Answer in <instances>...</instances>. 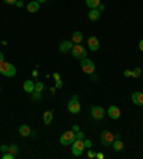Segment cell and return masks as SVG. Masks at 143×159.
<instances>
[{"label":"cell","instance_id":"30bf717a","mask_svg":"<svg viewBox=\"0 0 143 159\" xmlns=\"http://www.w3.org/2000/svg\"><path fill=\"white\" fill-rule=\"evenodd\" d=\"M87 46H89V49L92 50V52H96V50H99V39L96 36H90L87 39Z\"/></svg>","mask_w":143,"mask_h":159},{"label":"cell","instance_id":"603a6c76","mask_svg":"<svg viewBox=\"0 0 143 159\" xmlns=\"http://www.w3.org/2000/svg\"><path fill=\"white\" fill-rule=\"evenodd\" d=\"M43 89H44V85L42 82H36V83H34V90H36V92H42Z\"/></svg>","mask_w":143,"mask_h":159},{"label":"cell","instance_id":"74e56055","mask_svg":"<svg viewBox=\"0 0 143 159\" xmlns=\"http://www.w3.org/2000/svg\"><path fill=\"white\" fill-rule=\"evenodd\" d=\"M53 78H55L56 80H60V76H59V73H53Z\"/></svg>","mask_w":143,"mask_h":159},{"label":"cell","instance_id":"5bb4252c","mask_svg":"<svg viewBox=\"0 0 143 159\" xmlns=\"http://www.w3.org/2000/svg\"><path fill=\"white\" fill-rule=\"evenodd\" d=\"M87 17H89V20H92V22H97L100 19V11L97 10V9H90Z\"/></svg>","mask_w":143,"mask_h":159},{"label":"cell","instance_id":"b9f144b4","mask_svg":"<svg viewBox=\"0 0 143 159\" xmlns=\"http://www.w3.org/2000/svg\"><path fill=\"white\" fill-rule=\"evenodd\" d=\"M36 2H39V3H44V2H47V0H36Z\"/></svg>","mask_w":143,"mask_h":159},{"label":"cell","instance_id":"cb8c5ba5","mask_svg":"<svg viewBox=\"0 0 143 159\" xmlns=\"http://www.w3.org/2000/svg\"><path fill=\"white\" fill-rule=\"evenodd\" d=\"M32 98H33V100L42 99V92H36V90H34V92L32 93Z\"/></svg>","mask_w":143,"mask_h":159},{"label":"cell","instance_id":"ac0fdd59","mask_svg":"<svg viewBox=\"0 0 143 159\" xmlns=\"http://www.w3.org/2000/svg\"><path fill=\"white\" fill-rule=\"evenodd\" d=\"M82 40H83V33H82V32H74V33L72 34V42H73L74 44L82 43Z\"/></svg>","mask_w":143,"mask_h":159},{"label":"cell","instance_id":"5b68a950","mask_svg":"<svg viewBox=\"0 0 143 159\" xmlns=\"http://www.w3.org/2000/svg\"><path fill=\"white\" fill-rule=\"evenodd\" d=\"M74 139H76V133H74L73 130H67V132H65L62 136H60V143H62L63 146H67V145L73 143Z\"/></svg>","mask_w":143,"mask_h":159},{"label":"cell","instance_id":"4dcf8cb0","mask_svg":"<svg viewBox=\"0 0 143 159\" xmlns=\"http://www.w3.org/2000/svg\"><path fill=\"white\" fill-rule=\"evenodd\" d=\"M72 130H73L74 133L79 132V130H80V129H79V125H73V126H72Z\"/></svg>","mask_w":143,"mask_h":159},{"label":"cell","instance_id":"3957f363","mask_svg":"<svg viewBox=\"0 0 143 159\" xmlns=\"http://www.w3.org/2000/svg\"><path fill=\"white\" fill-rule=\"evenodd\" d=\"M114 141V135L110 130L105 129L102 130V133H100V142H102L103 146H110V145L113 143Z\"/></svg>","mask_w":143,"mask_h":159},{"label":"cell","instance_id":"f1b7e54d","mask_svg":"<svg viewBox=\"0 0 143 159\" xmlns=\"http://www.w3.org/2000/svg\"><path fill=\"white\" fill-rule=\"evenodd\" d=\"M87 156H89V158H96V152L89 151V152H87Z\"/></svg>","mask_w":143,"mask_h":159},{"label":"cell","instance_id":"7a4b0ae2","mask_svg":"<svg viewBox=\"0 0 143 159\" xmlns=\"http://www.w3.org/2000/svg\"><path fill=\"white\" fill-rule=\"evenodd\" d=\"M80 67L83 69L84 73H87V75L95 73V69H96V67H95V63L89 59V57H83V59L80 60Z\"/></svg>","mask_w":143,"mask_h":159},{"label":"cell","instance_id":"4fadbf2b","mask_svg":"<svg viewBox=\"0 0 143 159\" xmlns=\"http://www.w3.org/2000/svg\"><path fill=\"white\" fill-rule=\"evenodd\" d=\"M39 9H40V3L36 2V0L27 3V11H29V13H36V11H39Z\"/></svg>","mask_w":143,"mask_h":159},{"label":"cell","instance_id":"d590c367","mask_svg":"<svg viewBox=\"0 0 143 159\" xmlns=\"http://www.w3.org/2000/svg\"><path fill=\"white\" fill-rule=\"evenodd\" d=\"M139 49H140V52H143V39L139 42Z\"/></svg>","mask_w":143,"mask_h":159},{"label":"cell","instance_id":"7c38bea8","mask_svg":"<svg viewBox=\"0 0 143 159\" xmlns=\"http://www.w3.org/2000/svg\"><path fill=\"white\" fill-rule=\"evenodd\" d=\"M132 102L137 106H143V92L132 93Z\"/></svg>","mask_w":143,"mask_h":159},{"label":"cell","instance_id":"1f68e13d","mask_svg":"<svg viewBox=\"0 0 143 159\" xmlns=\"http://www.w3.org/2000/svg\"><path fill=\"white\" fill-rule=\"evenodd\" d=\"M125 76L126 78H132V70H125Z\"/></svg>","mask_w":143,"mask_h":159},{"label":"cell","instance_id":"d6a6232c","mask_svg":"<svg viewBox=\"0 0 143 159\" xmlns=\"http://www.w3.org/2000/svg\"><path fill=\"white\" fill-rule=\"evenodd\" d=\"M62 86H63L62 80H56V88H62Z\"/></svg>","mask_w":143,"mask_h":159},{"label":"cell","instance_id":"ba28073f","mask_svg":"<svg viewBox=\"0 0 143 159\" xmlns=\"http://www.w3.org/2000/svg\"><path fill=\"white\" fill-rule=\"evenodd\" d=\"M67 109H69L70 113H79L82 109L80 103H79V99H70V102L67 103Z\"/></svg>","mask_w":143,"mask_h":159},{"label":"cell","instance_id":"8d00e7d4","mask_svg":"<svg viewBox=\"0 0 143 159\" xmlns=\"http://www.w3.org/2000/svg\"><path fill=\"white\" fill-rule=\"evenodd\" d=\"M2 62H4V55H3V52H0V63Z\"/></svg>","mask_w":143,"mask_h":159},{"label":"cell","instance_id":"6da1fadb","mask_svg":"<svg viewBox=\"0 0 143 159\" xmlns=\"http://www.w3.org/2000/svg\"><path fill=\"white\" fill-rule=\"evenodd\" d=\"M0 73L3 75V76H6V78H13V76L17 73V70H16V67L13 66L11 63L2 62L0 63Z\"/></svg>","mask_w":143,"mask_h":159},{"label":"cell","instance_id":"9a60e30c","mask_svg":"<svg viewBox=\"0 0 143 159\" xmlns=\"http://www.w3.org/2000/svg\"><path fill=\"white\" fill-rule=\"evenodd\" d=\"M23 89H25L26 93H32L34 92V82L33 80H26L25 83H23Z\"/></svg>","mask_w":143,"mask_h":159},{"label":"cell","instance_id":"484cf974","mask_svg":"<svg viewBox=\"0 0 143 159\" xmlns=\"http://www.w3.org/2000/svg\"><path fill=\"white\" fill-rule=\"evenodd\" d=\"M84 142V148H92V141H89V139H83Z\"/></svg>","mask_w":143,"mask_h":159},{"label":"cell","instance_id":"9c48e42d","mask_svg":"<svg viewBox=\"0 0 143 159\" xmlns=\"http://www.w3.org/2000/svg\"><path fill=\"white\" fill-rule=\"evenodd\" d=\"M107 115H109V118H110V119L116 120V119L120 118V109H119L118 106L112 105V106H109V109H107Z\"/></svg>","mask_w":143,"mask_h":159},{"label":"cell","instance_id":"836d02e7","mask_svg":"<svg viewBox=\"0 0 143 159\" xmlns=\"http://www.w3.org/2000/svg\"><path fill=\"white\" fill-rule=\"evenodd\" d=\"M105 9H106V6H105V4H102V3H100V4H99V7H97V10H99V11H102V10H105Z\"/></svg>","mask_w":143,"mask_h":159},{"label":"cell","instance_id":"ffe728a7","mask_svg":"<svg viewBox=\"0 0 143 159\" xmlns=\"http://www.w3.org/2000/svg\"><path fill=\"white\" fill-rule=\"evenodd\" d=\"M86 4L90 9H97L100 4V0H86Z\"/></svg>","mask_w":143,"mask_h":159},{"label":"cell","instance_id":"277c9868","mask_svg":"<svg viewBox=\"0 0 143 159\" xmlns=\"http://www.w3.org/2000/svg\"><path fill=\"white\" fill-rule=\"evenodd\" d=\"M84 142L83 139H74V142L72 143V153H73V156H80L82 153H83L84 151Z\"/></svg>","mask_w":143,"mask_h":159},{"label":"cell","instance_id":"f546056e","mask_svg":"<svg viewBox=\"0 0 143 159\" xmlns=\"http://www.w3.org/2000/svg\"><path fill=\"white\" fill-rule=\"evenodd\" d=\"M4 3L6 4H16L17 3V0H4Z\"/></svg>","mask_w":143,"mask_h":159},{"label":"cell","instance_id":"8992f818","mask_svg":"<svg viewBox=\"0 0 143 159\" xmlns=\"http://www.w3.org/2000/svg\"><path fill=\"white\" fill-rule=\"evenodd\" d=\"M72 55H73V57H76V59H83V57H87V52H86V49L83 48V46H80V43L79 44H74L73 48H72Z\"/></svg>","mask_w":143,"mask_h":159},{"label":"cell","instance_id":"e575fe53","mask_svg":"<svg viewBox=\"0 0 143 159\" xmlns=\"http://www.w3.org/2000/svg\"><path fill=\"white\" fill-rule=\"evenodd\" d=\"M90 79H92L93 82H96V80H97V76H96L95 73H92V75H90Z\"/></svg>","mask_w":143,"mask_h":159},{"label":"cell","instance_id":"52a82bcc","mask_svg":"<svg viewBox=\"0 0 143 159\" xmlns=\"http://www.w3.org/2000/svg\"><path fill=\"white\" fill-rule=\"evenodd\" d=\"M90 115H92V118L95 120H102L105 118V115H106V112H105V109L102 106H92L90 107Z\"/></svg>","mask_w":143,"mask_h":159},{"label":"cell","instance_id":"ab89813d","mask_svg":"<svg viewBox=\"0 0 143 159\" xmlns=\"http://www.w3.org/2000/svg\"><path fill=\"white\" fill-rule=\"evenodd\" d=\"M16 4H17L19 7H22V6H23V2H19V0H17V3H16Z\"/></svg>","mask_w":143,"mask_h":159},{"label":"cell","instance_id":"83f0119b","mask_svg":"<svg viewBox=\"0 0 143 159\" xmlns=\"http://www.w3.org/2000/svg\"><path fill=\"white\" fill-rule=\"evenodd\" d=\"M0 151L3 152V153H6V152H9V146L7 145H2V146H0Z\"/></svg>","mask_w":143,"mask_h":159},{"label":"cell","instance_id":"8fae6325","mask_svg":"<svg viewBox=\"0 0 143 159\" xmlns=\"http://www.w3.org/2000/svg\"><path fill=\"white\" fill-rule=\"evenodd\" d=\"M72 48H73V42L72 40H65V42L60 43L59 50H60V53H67V52L72 50Z\"/></svg>","mask_w":143,"mask_h":159},{"label":"cell","instance_id":"d4e9b609","mask_svg":"<svg viewBox=\"0 0 143 159\" xmlns=\"http://www.w3.org/2000/svg\"><path fill=\"white\" fill-rule=\"evenodd\" d=\"M13 158H15V155H13V153H10V152L3 153V159H13Z\"/></svg>","mask_w":143,"mask_h":159},{"label":"cell","instance_id":"d6986e66","mask_svg":"<svg viewBox=\"0 0 143 159\" xmlns=\"http://www.w3.org/2000/svg\"><path fill=\"white\" fill-rule=\"evenodd\" d=\"M51 120H53V112L51 111H47L43 113V122L44 125H50Z\"/></svg>","mask_w":143,"mask_h":159},{"label":"cell","instance_id":"4316f807","mask_svg":"<svg viewBox=\"0 0 143 159\" xmlns=\"http://www.w3.org/2000/svg\"><path fill=\"white\" fill-rule=\"evenodd\" d=\"M76 139H84V133L83 132H76Z\"/></svg>","mask_w":143,"mask_h":159},{"label":"cell","instance_id":"f35d334b","mask_svg":"<svg viewBox=\"0 0 143 159\" xmlns=\"http://www.w3.org/2000/svg\"><path fill=\"white\" fill-rule=\"evenodd\" d=\"M96 158H97V159H103V153H96Z\"/></svg>","mask_w":143,"mask_h":159},{"label":"cell","instance_id":"44dd1931","mask_svg":"<svg viewBox=\"0 0 143 159\" xmlns=\"http://www.w3.org/2000/svg\"><path fill=\"white\" fill-rule=\"evenodd\" d=\"M140 75H142V69L140 67H135L132 70V78H139Z\"/></svg>","mask_w":143,"mask_h":159},{"label":"cell","instance_id":"60d3db41","mask_svg":"<svg viewBox=\"0 0 143 159\" xmlns=\"http://www.w3.org/2000/svg\"><path fill=\"white\" fill-rule=\"evenodd\" d=\"M37 75H39V72H37V70H33V76H34V78H36Z\"/></svg>","mask_w":143,"mask_h":159},{"label":"cell","instance_id":"7402d4cb","mask_svg":"<svg viewBox=\"0 0 143 159\" xmlns=\"http://www.w3.org/2000/svg\"><path fill=\"white\" fill-rule=\"evenodd\" d=\"M9 152L13 153V155H17L19 153V146L17 145H10V146H9Z\"/></svg>","mask_w":143,"mask_h":159},{"label":"cell","instance_id":"e0dca14e","mask_svg":"<svg viewBox=\"0 0 143 159\" xmlns=\"http://www.w3.org/2000/svg\"><path fill=\"white\" fill-rule=\"evenodd\" d=\"M112 145H113V149L116 152H122L123 149H125V145H123V142H122L119 138H118V139L114 138V141H113V143H112Z\"/></svg>","mask_w":143,"mask_h":159},{"label":"cell","instance_id":"2e32d148","mask_svg":"<svg viewBox=\"0 0 143 159\" xmlns=\"http://www.w3.org/2000/svg\"><path fill=\"white\" fill-rule=\"evenodd\" d=\"M19 133H20L23 138H27L30 133H32V129H30L29 125H22V126H19Z\"/></svg>","mask_w":143,"mask_h":159}]
</instances>
